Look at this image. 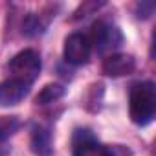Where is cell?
Here are the masks:
<instances>
[{
  "instance_id": "1",
  "label": "cell",
  "mask_w": 156,
  "mask_h": 156,
  "mask_svg": "<svg viewBox=\"0 0 156 156\" xmlns=\"http://www.w3.org/2000/svg\"><path fill=\"white\" fill-rule=\"evenodd\" d=\"M129 114L132 123L145 127L156 114V88L152 81H141L132 85L129 96Z\"/></svg>"
},
{
  "instance_id": "2",
  "label": "cell",
  "mask_w": 156,
  "mask_h": 156,
  "mask_svg": "<svg viewBox=\"0 0 156 156\" xmlns=\"http://www.w3.org/2000/svg\"><path fill=\"white\" fill-rule=\"evenodd\" d=\"M41 68H42L41 55L35 50H30V48L19 51L11 59V62H9L11 77H13V79L22 81V83H26V85H30V87L35 83V79L39 77Z\"/></svg>"
},
{
  "instance_id": "3",
  "label": "cell",
  "mask_w": 156,
  "mask_h": 156,
  "mask_svg": "<svg viewBox=\"0 0 156 156\" xmlns=\"http://www.w3.org/2000/svg\"><path fill=\"white\" fill-rule=\"evenodd\" d=\"M90 39V44L92 48H96L98 53L105 55V53H114L121 44H123V33L118 26L110 24V22H105V20H98L94 22L92 26V37Z\"/></svg>"
},
{
  "instance_id": "4",
  "label": "cell",
  "mask_w": 156,
  "mask_h": 156,
  "mask_svg": "<svg viewBox=\"0 0 156 156\" xmlns=\"http://www.w3.org/2000/svg\"><path fill=\"white\" fill-rule=\"evenodd\" d=\"M62 55H64V61L68 64H73V66L87 64L90 61V55H92L90 39L87 35H83V33H72V35H68L66 41H64Z\"/></svg>"
},
{
  "instance_id": "5",
  "label": "cell",
  "mask_w": 156,
  "mask_h": 156,
  "mask_svg": "<svg viewBox=\"0 0 156 156\" xmlns=\"http://www.w3.org/2000/svg\"><path fill=\"white\" fill-rule=\"evenodd\" d=\"M73 156H108V145H101L90 130L73 134Z\"/></svg>"
},
{
  "instance_id": "6",
  "label": "cell",
  "mask_w": 156,
  "mask_h": 156,
  "mask_svg": "<svg viewBox=\"0 0 156 156\" xmlns=\"http://www.w3.org/2000/svg\"><path fill=\"white\" fill-rule=\"evenodd\" d=\"M136 70V59L129 53H110L103 61V73L108 77L130 75Z\"/></svg>"
},
{
  "instance_id": "7",
  "label": "cell",
  "mask_w": 156,
  "mask_h": 156,
  "mask_svg": "<svg viewBox=\"0 0 156 156\" xmlns=\"http://www.w3.org/2000/svg\"><path fill=\"white\" fill-rule=\"evenodd\" d=\"M28 94H30V85L9 77V79L0 83V107H13L20 103Z\"/></svg>"
},
{
  "instance_id": "8",
  "label": "cell",
  "mask_w": 156,
  "mask_h": 156,
  "mask_svg": "<svg viewBox=\"0 0 156 156\" xmlns=\"http://www.w3.org/2000/svg\"><path fill=\"white\" fill-rule=\"evenodd\" d=\"M31 151L37 156L51 154V134L46 127H35L31 132Z\"/></svg>"
},
{
  "instance_id": "9",
  "label": "cell",
  "mask_w": 156,
  "mask_h": 156,
  "mask_svg": "<svg viewBox=\"0 0 156 156\" xmlns=\"http://www.w3.org/2000/svg\"><path fill=\"white\" fill-rule=\"evenodd\" d=\"M50 20H51V19H44V17H42V15H39V13H31V15H28V17H26V20H24L22 33H24V35H28V37L41 35V33H44V31H46V28H48Z\"/></svg>"
},
{
  "instance_id": "10",
  "label": "cell",
  "mask_w": 156,
  "mask_h": 156,
  "mask_svg": "<svg viewBox=\"0 0 156 156\" xmlns=\"http://www.w3.org/2000/svg\"><path fill=\"white\" fill-rule=\"evenodd\" d=\"M64 92H66V88H64L62 85H59V83H50V85H46V87L37 94L35 103H37V105H50V103H55L57 99H61V98L64 96Z\"/></svg>"
},
{
  "instance_id": "11",
  "label": "cell",
  "mask_w": 156,
  "mask_h": 156,
  "mask_svg": "<svg viewBox=\"0 0 156 156\" xmlns=\"http://www.w3.org/2000/svg\"><path fill=\"white\" fill-rule=\"evenodd\" d=\"M22 127V121L17 116H0V141L13 136Z\"/></svg>"
},
{
  "instance_id": "12",
  "label": "cell",
  "mask_w": 156,
  "mask_h": 156,
  "mask_svg": "<svg viewBox=\"0 0 156 156\" xmlns=\"http://www.w3.org/2000/svg\"><path fill=\"white\" fill-rule=\"evenodd\" d=\"M154 11V4L152 2H141L136 6V13H138V19H149Z\"/></svg>"
},
{
  "instance_id": "13",
  "label": "cell",
  "mask_w": 156,
  "mask_h": 156,
  "mask_svg": "<svg viewBox=\"0 0 156 156\" xmlns=\"http://www.w3.org/2000/svg\"><path fill=\"white\" fill-rule=\"evenodd\" d=\"M108 156H132V152L125 145H108Z\"/></svg>"
}]
</instances>
